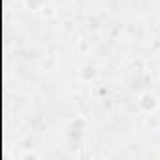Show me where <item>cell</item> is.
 <instances>
[{"instance_id": "6da1fadb", "label": "cell", "mask_w": 160, "mask_h": 160, "mask_svg": "<svg viewBox=\"0 0 160 160\" xmlns=\"http://www.w3.org/2000/svg\"><path fill=\"white\" fill-rule=\"evenodd\" d=\"M139 108L143 109V111H154L156 109V106H158V100H156V96L154 94H151V92H143L141 96H139Z\"/></svg>"}]
</instances>
